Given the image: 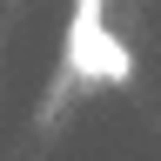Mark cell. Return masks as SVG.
<instances>
[{
  "label": "cell",
  "mask_w": 161,
  "mask_h": 161,
  "mask_svg": "<svg viewBox=\"0 0 161 161\" xmlns=\"http://www.w3.org/2000/svg\"><path fill=\"white\" fill-rule=\"evenodd\" d=\"M67 74H87V80H128L134 60H128V47H121L101 20H74V27H67Z\"/></svg>",
  "instance_id": "obj_1"
},
{
  "label": "cell",
  "mask_w": 161,
  "mask_h": 161,
  "mask_svg": "<svg viewBox=\"0 0 161 161\" xmlns=\"http://www.w3.org/2000/svg\"><path fill=\"white\" fill-rule=\"evenodd\" d=\"M101 7L108 0H74V20H101Z\"/></svg>",
  "instance_id": "obj_2"
}]
</instances>
